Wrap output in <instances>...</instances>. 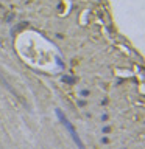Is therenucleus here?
<instances>
[{
	"mask_svg": "<svg viewBox=\"0 0 145 149\" xmlns=\"http://www.w3.org/2000/svg\"><path fill=\"white\" fill-rule=\"evenodd\" d=\"M56 115H58V118H59V121H61L62 124L66 126V129H67V132L70 134V137H72V140H73V143L78 146V149H86V146L83 144V141H81V138H80V135L77 134V131H75V127H73V124L70 123V121L66 118V115H64V112L61 110V109H56Z\"/></svg>",
	"mask_w": 145,
	"mask_h": 149,
	"instance_id": "nucleus-1",
	"label": "nucleus"
}]
</instances>
